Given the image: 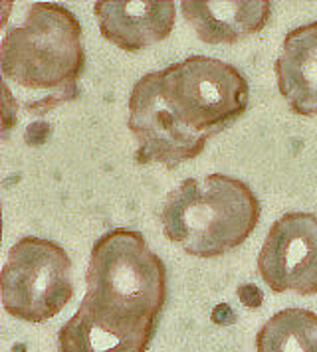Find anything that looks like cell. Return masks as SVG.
<instances>
[{"label": "cell", "instance_id": "6da1fadb", "mask_svg": "<svg viewBox=\"0 0 317 352\" xmlns=\"http://www.w3.org/2000/svg\"><path fill=\"white\" fill-rule=\"evenodd\" d=\"M260 220V200L232 176L187 178L169 192L161 224L169 240L196 257H218L248 240Z\"/></svg>", "mask_w": 317, "mask_h": 352}, {"label": "cell", "instance_id": "7a4b0ae2", "mask_svg": "<svg viewBox=\"0 0 317 352\" xmlns=\"http://www.w3.org/2000/svg\"><path fill=\"white\" fill-rule=\"evenodd\" d=\"M85 54L81 26L65 6L54 2L32 4L20 26L4 34L0 67L4 78L24 89L54 91L56 99L76 96Z\"/></svg>", "mask_w": 317, "mask_h": 352}, {"label": "cell", "instance_id": "3957f363", "mask_svg": "<svg viewBox=\"0 0 317 352\" xmlns=\"http://www.w3.org/2000/svg\"><path fill=\"white\" fill-rule=\"evenodd\" d=\"M88 293L99 303L158 319L167 301V270L143 234L115 228L95 241Z\"/></svg>", "mask_w": 317, "mask_h": 352}, {"label": "cell", "instance_id": "277c9868", "mask_svg": "<svg viewBox=\"0 0 317 352\" xmlns=\"http://www.w3.org/2000/svg\"><path fill=\"white\" fill-rule=\"evenodd\" d=\"M161 91L192 131L212 137L242 117L250 87L234 65L216 58L190 56L158 69Z\"/></svg>", "mask_w": 317, "mask_h": 352}, {"label": "cell", "instance_id": "5b68a950", "mask_svg": "<svg viewBox=\"0 0 317 352\" xmlns=\"http://www.w3.org/2000/svg\"><path fill=\"white\" fill-rule=\"evenodd\" d=\"M74 295L72 259L62 245L44 238L16 241L2 267V305L24 322L56 317Z\"/></svg>", "mask_w": 317, "mask_h": 352}, {"label": "cell", "instance_id": "8992f818", "mask_svg": "<svg viewBox=\"0 0 317 352\" xmlns=\"http://www.w3.org/2000/svg\"><path fill=\"white\" fill-rule=\"evenodd\" d=\"M129 129L139 148L135 160L143 166L163 164L174 168L196 159L205 151L208 137L192 131L174 113L161 91L158 72L145 74L129 96Z\"/></svg>", "mask_w": 317, "mask_h": 352}, {"label": "cell", "instance_id": "52a82bcc", "mask_svg": "<svg viewBox=\"0 0 317 352\" xmlns=\"http://www.w3.org/2000/svg\"><path fill=\"white\" fill-rule=\"evenodd\" d=\"M258 273L274 293H317V216L287 212L269 228Z\"/></svg>", "mask_w": 317, "mask_h": 352}, {"label": "cell", "instance_id": "ba28073f", "mask_svg": "<svg viewBox=\"0 0 317 352\" xmlns=\"http://www.w3.org/2000/svg\"><path fill=\"white\" fill-rule=\"evenodd\" d=\"M157 319L99 303L85 295L76 315L60 329V352H147Z\"/></svg>", "mask_w": 317, "mask_h": 352}, {"label": "cell", "instance_id": "9c48e42d", "mask_svg": "<svg viewBox=\"0 0 317 352\" xmlns=\"http://www.w3.org/2000/svg\"><path fill=\"white\" fill-rule=\"evenodd\" d=\"M103 38L125 52L153 46L174 28L173 0H99L94 6Z\"/></svg>", "mask_w": 317, "mask_h": 352}, {"label": "cell", "instance_id": "30bf717a", "mask_svg": "<svg viewBox=\"0 0 317 352\" xmlns=\"http://www.w3.org/2000/svg\"><path fill=\"white\" fill-rule=\"evenodd\" d=\"M183 14L206 44H234L258 34L269 20V0H185Z\"/></svg>", "mask_w": 317, "mask_h": 352}, {"label": "cell", "instance_id": "8fae6325", "mask_svg": "<svg viewBox=\"0 0 317 352\" xmlns=\"http://www.w3.org/2000/svg\"><path fill=\"white\" fill-rule=\"evenodd\" d=\"M278 89L301 117L317 115V22L285 34L276 60Z\"/></svg>", "mask_w": 317, "mask_h": 352}, {"label": "cell", "instance_id": "7c38bea8", "mask_svg": "<svg viewBox=\"0 0 317 352\" xmlns=\"http://www.w3.org/2000/svg\"><path fill=\"white\" fill-rule=\"evenodd\" d=\"M256 352H317V315L298 307L276 313L256 336Z\"/></svg>", "mask_w": 317, "mask_h": 352}]
</instances>
